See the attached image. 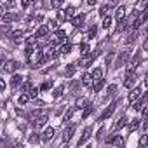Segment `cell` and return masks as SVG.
Listing matches in <instances>:
<instances>
[{"instance_id": "32", "label": "cell", "mask_w": 148, "mask_h": 148, "mask_svg": "<svg viewBox=\"0 0 148 148\" xmlns=\"http://www.w3.org/2000/svg\"><path fill=\"white\" fill-rule=\"evenodd\" d=\"M21 35H23V30H16V32H12V33H11V37H12V38H14L16 42H19Z\"/></svg>"}, {"instance_id": "6", "label": "cell", "mask_w": 148, "mask_h": 148, "mask_svg": "<svg viewBox=\"0 0 148 148\" xmlns=\"http://www.w3.org/2000/svg\"><path fill=\"white\" fill-rule=\"evenodd\" d=\"M106 143L108 145H115V146H122L124 145V139L120 138V134H112L110 138H106Z\"/></svg>"}, {"instance_id": "38", "label": "cell", "mask_w": 148, "mask_h": 148, "mask_svg": "<svg viewBox=\"0 0 148 148\" xmlns=\"http://www.w3.org/2000/svg\"><path fill=\"white\" fill-rule=\"evenodd\" d=\"M28 99H30V98H28V94H21V96H19V99H18V103H19V105H26V103H28Z\"/></svg>"}, {"instance_id": "55", "label": "cell", "mask_w": 148, "mask_h": 148, "mask_svg": "<svg viewBox=\"0 0 148 148\" xmlns=\"http://www.w3.org/2000/svg\"><path fill=\"white\" fill-rule=\"evenodd\" d=\"M4 14V9H2V5H0V16H2Z\"/></svg>"}, {"instance_id": "20", "label": "cell", "mask_w": 148, "mask_h": 148, "mask_svg": "<svg viewBox=\"0 0 148 148\" xmlns=\"http://www.w3.org/2000/svg\"><path fill=\"white\" fill-rule=\"evenodd\" d=\"M115 18H117V21H120V19H124V18H125V7H124V5H120V7H117V12H115Z\"/></svg>"}, {"instance_id": "21", "label": "cell", "mask_w": 148, "mask_h": 148, "mask_svg": "<svg viewBox=\"0 0 148 148\" xmlns=\"http://www.w3.org/2000/svg\"><path fill=\"white\" fill-rule=\"evenodd\" d=\"M21 82H23V77H21V75H14V77L11 79V87H18Z\"/></svg>"}, {"instance_id": "1", "label": "cell", "mask_w": 148, "mask_h": 148, "mask_svg": "<svg viewBox=\"0 0 148 148\" xmlns=\"http://www.w3.org/2000/svg\"><path fill=\"white\" fill-rule=\"evenodd\" d=\"M47 119H49V113H47V112H42L37 119H33V120H32V125L38 129V127H42V125L47 122Z\"/></svg>"}, {"instance_id": "30", "label": "cell", "mask_w": 148, "mask_h": 148, "mask_svg": "<svg viewBox=\"0 0 148 148\" xmlns=\"http://www.w3.org/2000/svg\"><path fill=\"white\" fill-rule=\"evenodd\" d=\"M125 124H127V117H122V119L115 124V129H122V127H125Z\"/></svg>"}, {"instance_id": "49", "label": "cell", "mask_w": 148, "mask_h": 148, "mask_svg": "<svg viewBox=\"0 0 148 148\" xmlns=\"http://www.w3.org/2000/svg\"><path fill=\"white\" fill-rule=\"evenodd\" d=\"M30 4H32V0H21V7H23V9H26Z\"/></svg>"}, {"instance_id": "28", "label": "cell", "mask_w": 148, "mask_h": 148, "mask_svg": "<svg viewBox=\"0 0 148 148\" xmlns=\"http://www.w3.org/2000/svg\"><path fill=\"white\" fill-rule=\"evenodd\" d=\"M96 33H98V28L92 25V26L89 28V32H87V38H94V37H96Z\"/></svg>"}, {"instance_id": "34", "label": "cell", "mask_w": 148, "mask_h": 148, "mask_svg": "<svg viewBox=\"0 0 148 148\" xmlns=\"http://www.w3.org/2000/svg\"><path fill=\"white\" fill-rule=\"evenodd\" d=\"M110 25H112V18H110V16H105V19H103V28H105V30H108V28H110Z\"/></svg>"}, {"instance_id": "14", "label": "cell", "mask_w": 148, "mask_h": 148, "mask_svg": "<svg viewBox=\"0 0 148 148\" xmlns=\"http://www.w3.org/2000/svg\"><path fill=\"white\" fill-rule=\"evenodd\" d=\"M2 18H4V23H5V25H9V23H12V21H18V19H19V16H18V14H14V12L2 14Z\"/></svg>"}, {"instance_id": "16", "label": "cell", "mask_w": 148, "mask_h": 148, "mask_svg": "<svg viewBox=\"0 0 148 148\" xmlns=\"http://www.w3.org/2000/svg\"><path fill=\"white\" fill-rule=\"evenodd\" d=\"M47 33H49V28H47V25H44V26H40V28L37 30L35 37H37V38H44V37H47Z\"/></svg>"}, {"instance_id": "5", "label": "cell", "mask_w": 148, "mask_h": 148, "mask_svg": "<svg viewBox=\"0 0 148 148\" xmlns=\"http://www.w3.org/2000/svg\"><path fill=\"white\" fill-rule=\"evenodd\" d=\"M75 124H70L68 127H66V131L63 132V143H68L70 139H71V136H73V132H75Z\"/></svg>"}, {"instance_id": "23", "label": "cell", "mask_w": 148, "mask_h": 148, "mask_svg": "<svg viewBox=\"0 0 148 148\" xmlns=\"http://www.w3.org/2000/svg\"><path fill=\"white\" fill-rule=\"evenodd\" d=\"M73 112H75V106H70V110L64 113V117H63V122H68L70 119H71V115H73Z\"/></svg>"}, {"instance_id": "29", "label": "cell", "mask_w": 148, "mask_h": 148, "mask_svg": "<svg viewBox=\"0 0 148 148\" xmlns=\"http://www.w3.org/2000/svg\"><path fill=\"white\" fill-rule=\"evenodd\" d=\"M32 87H33V86H32V82H30V80H28V82H25V84L21 82V91H23V92H30V89H32Z\"/></svg>"}, {"instance_id": "8", "label": "cell", "mask_w": 148, "mask_h": 148, "mask_svg": "<svg viewBox=\"0 0 148 148\" xmlns=\"http://www.w3.org/2000/svg\"><path fill=\"white\" fill-rule=\"evenodd\" d=\"M64 38H66V32H64V30H58L56 35H54V38L51 40V45H54V44H58V42H64Z\"/></svg>"}, {"instance_id": "37", "label": "cell", "mask_w": 148, "mask_h": 148, "mask_svg": "<svg viewBox=\"0 0 148 148\" xmlns=\"http://www.w3.org/2000/svg\"><path fill=\"white\" fill-rule=\"evenodd\" d=\"M63 89H64L63 86H59V87H56V89H54V92H52V96H54V98H59V96L63 94Z\"/></svg>"}, {"instance_id": "35", "label": "cell", "mask_w": 148, "mask_h": 148, "mask_svg": "<svg viewBox=\"0 0 148 148\" xmlns=\"http://www.w3.org/2000/svg\"><path fill=\"white\" fill-rule=\"evenodd\" d=\"M28 141H30V143H33V145H35V143H38V141H40V136H38V134H37V132H33V134H32V136H30V138H28Z\"/></svg>"}, {"instance_id": "50", "label": "cell", "mask_w": 148, "mask_h": 148, "mask_svg": "<svg viewBox=\"0 0 148 148\" xmlns=\"http://www.w3.org/2000/svg\"><path fill=\"white\" fill-rule=\"evenodd\" d=\"M5 91V82H4V79H0V92H4Z\"/></svg>"}, {"instance_id": "3", "label": "cell", "mask_w": 148, "mask_h": 148, "mask_svg": "<svg viewBox=\"0 0 148 148\" xmlns=\"http://www.w3.org/2000/svg\"><path fill=\"white\" fill-rule=\"evenodd\" d=\"M19 61H16V59H11V61H5L4 63V70L7 71V73H12V71H16V70H19Z\"/></svg>"}, {"instance_id": "39", "label": "cell", "mask_w": 148, "mask_h": 148, "mask_svg": "<svg viewBox=\"0 0 148 148\" xmlns=\"http://www.w3.org/2000/svg\"><path fill=\"white\" fill-rule=\"evenodd\" d=\"M63 2H64V0H51V5H52L54 9H59Z\"/></svg>"}, {"instance_id": "53", "label": "cell", "mask_w": 148, "mask_h": 148, "mask_svg": "<svg viewBox=\"0 0 148 148\" xmlns=\"http://www.w3.org/2000/svg\"><path fill=\"white\" fill-rule=\"evenodd\" d=\"M5 2H7V5H9V7H12V5H14V0H5Z\"/></svg>"}, {"instance_id": "40", "label": "cell", "mask_w": 148, "mask_h": 148, "mask_svg": "<svg viewBox=\"0 0 148 148\" xmlns=\"http://www.w3.org/2000/svg\"><path fill=\"white\" fill-rule=\"evenodd\" d=\"M47 28H49V30H58V21H56V19H51L49 25H47Z\"/></svg>"}, {"instance_id": "4", "label": "cell", "mask_w": 148, "mask_h": 148, "mask_svg": "<svg viewBox=\"0 0 148 148\" xmlns=\"http://www.w3.org/2000/svg\"><path fill=\"white\" fill-rule=\"evenodd\" d=\"M129 51H122L120 54H119V58H117V61H115V68H120V66H124L125 64V61L129 59Z\"/></svg>"}, {"instance_id": "48", "label": "cell", "mask_w": 148, "mask_h": 148, "mask_svg": "<svg viewBox=\"0 0 148 148\" xmlns=\"http://www.w3.org/2000/svg\"><path fill=\"white\" fill-rule=\"evenodd\" d=\"M51 86H52V80H51V82H44V84H42V87H40V89H42V91H47V89H49V87H51Z\"/></svg>"}, {"instance_id": "36", "label": "cell", "mask_w": 148, "mask_h": 148, "mask_svg": "<svg viewBox=\"0 0 148 148\" xmlns=\"http://www.w3.org/2000/svg\"><path fill=\"white\" fill-rule=\"evenodd\" d=\"M73 14H75V7H71V5H70V7L66 9V12H64V16H66V19H70V18H71Z\"/></svg>"}, {"instance_id": "31", "label": "cell", "mask_w": 148, "mask_h": 148, "mask_svg": "<svg viewBox=\"0 0 148 148\" xmlns=\"http://www.w3.org/2000/svg\"><path fill=\"white\" fill-rule=\"evenodd\" d=\"M138 127H139V120H138V119H134V120H132V122L129 124V132H132V131H136Z\"/></svg>"}, {"instance_id": "9", "label": "cell", "mask_w": 148, "mask_h": 148, "mask_svg": "<svg viewBox=\"0 0 148 148\" xmlns=\"http://www.w3.org/2000/svg\"><path fill=\"white\" fill-rule=\"evenodd\" d=\"M134 84H136V75L131 71V73H127V77H125V80H124V87L131 89V87H134Z\"/></svg>"}, {"instance_id": "7", "label": "cell", "mask_w": 148, "mask_h": 148, "mask_svg": "<svg viewBox=\"0 0 148 148\" xmlns=\"http://www.w3.org/2000/svg\"><path fill=\"white\" fill-rule=\"evenodd\" d=\"M115 108H117V101H113L112 105H108V108H106V110L103 112V115L99 117V120H106L108 117H112V113L115 112Z\"/></svg>"}, {"instance_id": "54", "label": "cell", "mask_w": 148, "mask_h": 148, "mask_svg": "<svg viewBox=\"0 0 148 148\" xmlns=\"http://www.w3.org/2000/svg\"><path fill=\"white\" fill-rule=\"evenodd\" d=\"M96 2H98V0H87V4H89V5H94Z\"/></svg>"}, {"instance_id": "17", "label": "cell", "mask_w": 148, "mask_h": 148, "mask_svg": "<svg viewBox=\"0 0 148 148\" xmlns=\"http://www.w3.org/2000/svg\"><path fill=\"white\" fill-rule=\"evenodd\" d=\"M92 77H91V73H84V77H82V86L86 87H92Z\"/></svg>"}, {"instance_id": "43", "label": "cell", "mask_w": 148, "mask_h": 148, "mask_svg": "<svg viewBox=\"0 0 148 148\" xmlns=\"http://www.w3.org/2000/svg\"><path fill=\"white\" fill-rule=\"evenodd\" d=\"M58 21H66V16H64V11H58Z\"/></svg>"}, {"instance_id": "41", "label": "cell", "mask_w": 148, "mask_h": 148, "mask_svg": "<svg viewBox=\"0 0 148 148\" xmlns=\"http://www.w3.org/2000/svg\"><path fill=\"white\" fill-rule=\"evenodd\" d=\"M33 51H35V49H33V45H26V49H25V56H26V58H30V56L33 54Z\"/></svg>"}, {"instance_id": "15", "label": "cell", "mask_w": 148, "mask_h": 148, "mask_svg": "<svg viewBox=\"0 0 148 148\" xmlns=\"http://www.w3.org/2000/svg\"><path fill=\"white\" fill-rule=\"evenodd\" d=\"M52 136H54V127H47L45 132H44V136H42V141L44 143H49L52 139Z\"/></svg>"}, {"instance_id": "47", "label": "cell", "mask_w": 148, "mask_h": 148, "mask_svg": "<svg viewBox=\"0 0 148 148\" xmlns=\"http://www.w3.org/2000/svg\"><path fill=\"white\" fill-rule=\"evenodd\" d=\"M115 89H117V86H115V84L108 86V89H106V94H113V92H115Z\"/></svg>"}, {"instance_id": "10", "label": "cell", "mask_w": 148, "mask_h": 148, "mask_svg": "<svg viewBox=\"0 0 148 148\" xmlns=\"http://www.w3.org/2000/svg\"><path fill=\"white\" fill-rule=\"evenodd\" d=\"M84 21H86V14H79L71 19V25L75 26V28H82L84 26Z\"/></svg>"}, {"instance_id": "25", "label": "cell", "mask_w": 148, "mask_h": 148, "mask_svg": "<svg viewBox=\"0 0 148 148\" xmlns=\"http://www.w3.org/2000/svg\"><path fill=\"white\" fill-rule=\"evenodd\" d=\"M70 52H71V44H63L59 54H70Z\"/></svg>"}, {"instance_id": "26", "label": "cell", "mask_w": 148, "mask_h": 148, "mask_svg": "<svg viewBox=\"0 0 148 148\" xmlns=\"http://www.w3.org/2000/svg\"><path fill=\"white\" fill-rule=\"evenodd\" d=\"M103 86H105V80H103V79H99V80H96V84H94V87H92V89H94V92H99Z\"/></svg>"}, {"instance_id": "56", "label": "cell", "mask_w": 148, "mask_h": 148, "mask_svg": "<svg viewBox=\"0 0 148 148\" xmlns=\"http://www.w3.org/2000/svg\"><path fill=\"white\" fill-rule=\"evenodd\" d=\"M115 2H117V0H112V4H115Z\"/></svg>"}, {"instance_id": "42", "label": "cell", "mask_w": 148, "mask_h": 148, "mask_svg": "<svg viewBox=\"0 0 148 148\" xmlns=\"http://www.w3.org/2000/svg\"><path fill=\"white\" fill-rule=\"evenodd\" d=\"M37 94H38V89L32 87V89H30V92H28V98H37Z\"/></svg>"}, {"instance_id": "11", "label": "cell", "mask_w": 148, "mask_h": 148, "mask_svg": "<svg viewBox=\"0 0 148 148\" xmlns=\"http://www.w3.org/2000/svg\"><path fill=\"white\" fill-rule=\"evenodd\" d=\"M139 61H141V58H139V54H136L132 59H131V63H129V66H127V73H131V71H134L136 68H138V64H139Z\"/></svg>"}, {"instance_id": "46", "label": "cell", "mask_w": 148, "mask_h": 148, "mask_svg": "<svg viewBox=\"0 0 148 148\" xmlns=\"http://www.w3.org/2000/svg\"><path fill=\"white\" fill-rule=\"evenodd\" d=\"M87 51H89V45L87 44H80V52L82 54H87Z\"/></svg>"}, {"instance_id": "51", "label": "cell", "mask_w": 148, "mask_h": 148, "mask_svg": "<svg viewBox=\"0 0 148 148\" xmlns=\"http://www.w3.org/2000/svg\"><path fill=\"white\" fill-rule=\"evenodd\" d=\"M4 63H5V56H4V54H0V66H2Z\"/></svg>"}, {"instance_id": "18", "label": "cell", "mask_w": 148, "mask_h": 148, "mask_svg": "<svg viewBox=\"0 0 148 148\" xmlns=\"http://www.w3.org/2000/svg\"><path fill=\"white\" fill-rule=\"evenodd\" d=\"M75 70H77V66H75V64H68V66L64 68V77H66V79H70L73 73H75Z\"/></svg>"}, {"instance_id": "2", "label": "cell", "mask_w": 148, "mask_h": 148, "mask_svg": "<svg viewBox=\"0 0 148 148\" xmlns=\"http://www.w3.org/2000/svg\"><path fill=\"white\" fill-rule=\"evenodd\" d=\"M96 59V54H84V58H80V61H79V66H82V68H87V66H91L92 64V61Z\"/></svg>"}, {"instance_id": "52", "label": "cell", "mask_w": 148, "mask_h": 148, "mask_svg": "<svg viewBox=\"0 0 148 148\" xmlns=\"http://www.w3.org/2000/svg\"><path fill=\"white\" fill-rule=\"evenodd\" d=\"M112 58H113V52H110V54H108V58H106V64H110V61H112Z\"/></svg>"}, {"instance_id": "24", "label": "cell", "mask_w": 148, "mask_h": 148, "mask_svg": "<svg viewBox=\"0 0 148 148\" xmlns=\"http://www.w3.org/2000/svg\"><path fill=\"white\" fill-rule=\"evenodd\" d=\"M108 12H110V4H106V5H103V7L99 9V16H101V18L108 16Z\"/></svg>"}, {"instance_id": "44", "label": "cell", "mask_w": 148, "mask_h": 148, "mask_svg": "<svg viewBox=\"0 0 148 148\" xmlns=\"http://www.w3.org/2000/svg\"><path fill=\"white\" fill-rule=\"evenodd\" d=\"M146 143H148V136H146V134H143V136H141V139H139V146H145Z\"/></svg>"}, {"instance_id": "33", "label": "cell", "mask_w": 148, "mask_h": 148, "mask_svg": "<svg viewBox=\"0 0 148 148\" xmlns=\"http://www.w3.org/2000/svg\"><path fill=\"white\" fill-rule=\"evenodd\" d=\"M136 38H138V30H132V33H131V35H129V38H127V44L136 42Z\"/></svg>"}, {"instance_id": "13", "label": "cell", "mask_w": 148, "mask_h": 148, "mask_svg": "<svg viewBox=\"0 0 148 148\" xmlns=\"http://www.w3.org/2000/svg\"><path fill=\"white\" fill-rule=\"evenodd\" d=\"M91 132H92V129H91V127H87V129L84 131V134H82V138L79 139V146H84V145H86V141H87V139H89V138L92 136Z\"/></svg>"}, {"instance_id": "19", "label": "cell", "mask_w": 148, "mask_h": 148, "mask_svg": "<svg viewBox=\"0 0 148 148\" xmlns=\"http://www.w3.org/2000/svg\"><path fill=\"white\" fill-rule=\"evenodd\" d=\"M91 77H92V80H99V79H103V70H101V68H94L92 73H91Z\"/></svg>"}, {"instance_id": "12", "label": "cell", "mask_w": 148, "mask_h": 148, "mask_svg": "<svg viewBox=\"0 0 148 148\" xmlns=\"http://www.w3.org/2000/svg\"><path fill=\"white\" fill-rule=\"evenodd\" d=\"M141 96V89L139 87H131V92H129V101L131 103H134V101H138V98Z\"/></svg>"}, {"instance_id": "22", "label": "cell", "mask_w": 148, "mask_h": 148, "mask_svg": "<svg viewBox=\"0 0 148 148\" xmlns=\"http://www.w3.org/2000/svg\"><path fill=\"white\" fill-rule=\"evenodd\" d=\"M70 91H71V94H77V92L80 91V84H79L77 80H73V82L70 84Z\"/></svg>"}, {"instance_id": "45", "label": "cell", "mask_w": 148, "mask_h": 148, "mask_svg": "<svg viewBox=\"0 0 148 148\" xmlns=\"http://www.w3.org/2000/svg\"><path fill=\"white\" fill-rule=\"evenodd\" d=\"M35 42H37V37H28L26 38V45H33Z\"/></svg>"}, {"instance_id": "27", "label": "cell", "mask_w": 148, "mask_h": 148, "mask_svg": "<svg viewBox=\"0 0 148 148\" xmlns=\"http://www.w3.org/2000/svg\"><path fill=\"white\" fill-rule=\"evenodd\" d=\"M91 112H92V105L86 103V110H84V113H82V119H87V117L91 115Z\"/></svg>"}]
</instances>
